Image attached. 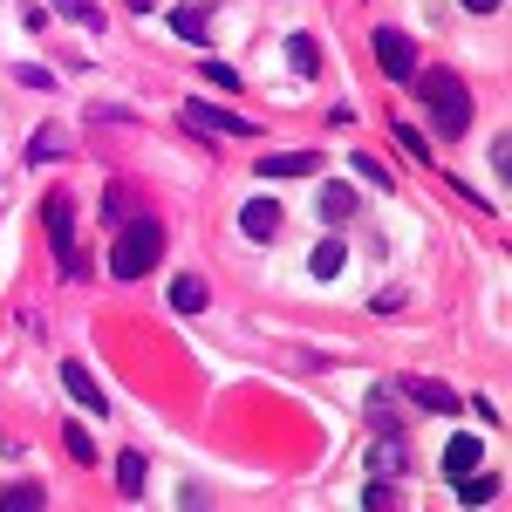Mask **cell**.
<instances>
[{"instance_id": "4fadbf2b", "label": "cell", "mask_w": 512, "mask_h": 512, "mask_svg": "<svg viewBox=\"0 0 512 512\" xmlns=\"http://www.w3.org/2000/svg\"><path fill=\"white\" fill-rule=\"evenodd\" d=\"M478 458H485V437H451V451H444V472L451 478H465L478 465Z\"/></svg>"}, {"instance_id": "7c38bea8", "label": "cell", "mask_w": 512, "mask_h": 512, "mask_svg": "<svg viewBox=\"0 0 512 512\" xmlns=\"http://www.w3.org/2000/svg\"><path fill=\"white\" fill-rule=\"evenodd\" d=\"M144 472H151L144 451H117V492L123 499H144Z\"/></svg>"}, {"instance_id": "3957f363", "label": "cell", "mask_w": 512, "mask_h": 512, "mask_svg": "<svg viewBox=\"0 0 512 512\" xmlns=\"http://www.w3.org/2000/svg\"><path fill=\"white\" fill-rule=\"evenodd\" d=\"M41 226H48V246H55L62 274H69V280L89 274V260H82V246H76V198H69V192H48V205H41Z\"/></svg>"}, {"instance_id": "7a4b0ae2", "label": "cell", "mask_w": 512, "mask_h": 512, "mask_svg": "<svg viewBox=\"0 0 512 512\" xmlns=\"http://www.w3.org/2000/svg\"><path fill=\"white\" fill-rule=\"evenodd\" d=\"M158 253H164V219L137 212V219H123L117 239H110V274L117 280H144L151 267H158Z\"/></svg>"}, {"instance_id": "ac0fdd59", "label": "cell", "mask_w": 512, "mask_h": 512, "mask_svg": "<svg viewBox=\"0 0 512 512\" xmlns=\"http://www.w3.org/2000/svg\"><path fill=\"white\" fill-rule=\"evenodd\" d=\"M0 506H7V512H41V506H48V492H41V485H7Z\"/></svg>"}, {"instance_id": "9c48e42d", "label": "cell", "mask_w": 512, "mask_h": 512, "mask_svg": "<svg viewBox=\"0 0 512 512\" xmlns=\"http://www.w3.org/2000/svg\"><path fill=\"white\" fill-rule=\"evenodd\" d=\"M280 219H287V212H280L274 198H253V205L239 212V226H246V239H274V233H280Z\"/></svg>"}, {"instance_id": "52a82bcc", "label": "cell", "mask_w": 512, "mask_h": 512, "mask_svg": "<svg viewBox=\"0 0 512 512\" xmlns=\"http://www.w3.org/2000/svg\"><path fill=\"white\" fill-rule=\"evenodd\" d=\"M62 383H69V396H76L82 410H110V396H103V383L82 369V362H62Z\"/></svg>"}, {"instance_id": "5b68a950", "label": "cell", "mask_w": 512, "mask_h": 512, "mask_svg": "<svg viewBox=\"0 0 512 512\" xmlns=\"http://www.w3.org/2000/svg\"><path fill=\"white\" fill-rule=\"evenodd\" d=\"M185 123L198 130H219V137H253V123L233 117V110H212V103H185Z\"/></svg>"}, {"instance_id": "2e32d148", "label": "cell", "mask_w": 512, "mask_h": 512, "mask_svg": "<svg viewBox=\"0 0 512 512\" xmlns=\"http://www.w3.org/2000/svg\"><path fill=\"white\" fill-rule=\"evenodd\" d=\"M458 499H465V506H492V499H499V478H485V472L472 465V472L458 478Z\"/></svg>"}, {"instance_id": "d4e9b609", "label": "cell", "mask_w": 512, "mask_h": 512, "mask_svg": "<svg viewBox=\"0 0 512 512\" xmlns=\"http://www.w3.org/2000/svg\"><path fill=\"white\" fill-rule=\"evenodd\" d=\"M369 472H403V444H376L369 451Z\"/></svg>"}, {"instance_id": "ba28073f", "label": "cell", "mask_w": 512, "mask_h": 512, "mask_svg": "<svg viewBox=\"0 0 512 512\" xmlns=\"http://www.w3.org/2000/svg\"><path fill=\"white\" fill-rule=\"evenodd\" d=\"M403 396L424 403V410H444V417L458 410V390H444V383H431V376H403Z\"/></svg>"}, {"instance_id": "7402d4cb", "label": "cell", "mask_w": 512, "mask_h": 512, "mask_svg": "<svg viewBox=\"0 0 512 512\" xmlns=\"http://www.w3.org/2000/svg\"><path fill=\"white\" fill-rule=\"evenodd\" d=\"M55 14H69L82 28H103V7H96V0H55Z\"/></svg>"}, {"instance_id": "5bb4252c", "label": "cell", "mask_w": 512, "mask_h": 512, "mask_svg": "<svg viewBox=\"0 0 512 512\" xmlns=\"http://www.w3.org/2000/svg\"><path fill=\"white\" fill-rule=\"evenodd\" d=\"M171 35L205 41V35H212V14H205V7H171Z\"/></svg>"}, {"instance_id": "603a6c76", "label": "cell", "mask_w": 512, "mask_h": 512, "mask_svg": "<svg viewBox=\"0 0 512 512\" xmlns=\"http://www.w3.org/2000/svg\"><path fill=\"white\" fill-rule=\"evenodd\" d=\"M198 69H205V82H219V89H239V69H233V62H219V55H205Z\"/></svg>"}, {"instance_id": "f1b7e54d", "label": "cell", "mask_w": 512, "mask_h": 512, "mask_svg": "<svg viewBox=\"0 0 512 512\" xmlns=\"http://www.w3.org/2000/svg\"><path fill=\"white\" fill-rule=\"evenodd\" d=\"M465 7H472V14H499L506 0H465Z\"/></svg>"}, {"instance_id": "cb8c5ba5", "label": "cell", "mask_w": 512, "mask_h": 512, "mask_svg": "<svg viewBox=\"0 0 512 512\" xmlns=\"http://www.w3.org/2000/svg\"><path fill=\"white\" fill-rule=\"evenodd\" d=\"M396 144L410 151L417 164H431V144H424V130H410V123H396Z\"/></svg>"}, {"instance_id": "277c9868", "label": "cell", "mask_w": 512, "mask_h": 512, "mask_svg": "<svg viewBox=\"0 0 512 512\" xmlns=\"http://www.w3.org/2000/svg\"><path fill=\"white\" fill-rule=\"evenodd\" d=\"M369 55H376V62H383V76H396V82L417 76V48H410L403 28H376V35H369Z\"/></svg>"}, {"instance_id": "83f0119b", "label": "cell", "mask_w": 512, "mask_h": 512, "mask_svg": "<svg viewBox=\"0 0 512 512\" xmlns=\"http://www.w3.org/2000/svg\"><path fill=\"white\" fill-rule=\"evenodd\" d=\"M492 171H499V178L512 171V137H499V144H492Z\"/></svg>"}, {"instance_id": "8992f818", "label": "cell", "mask_w": 512, "mask_h": 512, "mask_svg": "<svg viewBox=\"0 0 512 512\" xmlns=\"http://www.w3.org/2000/svg\"><path fill=\"white\" fill-rule=\"evenodd\" d=\"M315 151H267V158L253 164V171H260V178H308V171H315Z\"/></svg>"}, {"instance_id": "f546056e", "label": "cell", "mask_w": 512, "mask_h": 512, "mask_svg": "<svg viewBox=\"0 0 512 512\" xmlns=\"http://www.w3.org/2000/svg\"><path fill=\"white\" fill-rule=\"evenodd\" d=\"M123 7H130V14H151V7H158V0H123Z\"/></svg>"}, {"instance_id": "44dd1931", "label": "cell", "mask_w": 512, "mask_h": 512, "mask_svg": "<svg viewBox=\"0 0 512 512\" xmlns=\"http://www.w3.org/2000/svg\"><path fill=\"white\" fill-rule=\"evenodd\" d=\"M62 444H69V458H76V465H96V437L82 431V424H62Z\"/></svg>"}, {"instance_id": "6da1fadb", "label": "cell", "mask_w": 512, "mask_h": 512, "mask_svg": "<svg viewBox=\"0 0 512 512\" xmlns=\"http://www.w3.org/2000/svg\"><path fill=\"white\" fill-rule=\"evenodd\" d=\"M410 82H417V103H424L437 137H465L472 130V89L451 76V69H417Z\"/></svg>"}, {"instance_id": "8fae6325", "label": "cell", "mask_w": 512, "mask_h": 512, "mask_svg": "<svg viewBox=\"0 0 512 512\" xmlns=\"http://www.w3.org/2000/svg\"><path fill=\"white\" fill-rule=\"evenodd\" d=\"M315 205H321V219H328V226H349V219H355V192H349V185H321Z\"/></svg>"}, {"instance_id": "4316f807", "label": "cell", "mask_w": 512, "mask_h": 512, "mask_svg": "<svg viewBox=\"0 0 512 512\" xmlns=\"http://www.w3.org/2000/svg\"><path fill=\"white\" fill-rule=\"evenodd\" d=\"M355 178H369V185H390V171H383V164H376V158H362V151H355Z\"/></svg>"}, {"instance_id": "484cf974", "label": "cell", "mask_w": 512, "mask_h": 512, "mask_svg": "<svg viewBox=\"0 0 512 512\" xmlns=\"http://www.w3.org/2000/svg\"><path fill=\"white\" fill-rule=\"evenodd\" d=\"M362 506H369V512H383V506H403V492H396V485H369V492H362Z\"/></svg>"}, {"instance_id": "e0dca14e", "label": "cell", "mask_w": 512, "mask_h": 512, "mask_svg": "<svg viewBox=\"0 0 512 512\" xmlns=\"http://www.w3.org/2000/svg\"><path fill=\"white\" fill-rule=\"evenodd\" d=\"M62 151H69V137H62V130H55V123H48V130H35V137H28V164H48V158H62Z\"/></svg>"}, {"instance_id": "d6986e66", "label": "cell", "mask_w": 512, "mask_h": 512, "mask_svg": "<svg viewBox=\"0 0 512 512\" xmlns=\"http://www.w3.org/2000/svg\"><path fill=\"white\" fill-rule=\"evenodd\" d=\"M342 260H349V253H342V239L328 233V239L315 246V274H321V280H335V274H342Z\"/></svg>"}, {"instance_id": "30bf717a", "label": "cell", "mask_w": 512, "mask_h": 512, "mask_svg": "<svg viewBox=\"0 0 512 512\" xmlns=\"http://www.w3.org/2000/svg\"><path fill=\"white\" fill-rule=\"evenodd\" d=\"M205 301H212V287H205L198 274H178V280H171V308H178V315H198Z\"/></svg>"}, {"instance_id": "9a60e30c", "label": "cell", "mask_w": 512, "mask_h": 512, "mask_svg": "<svg viewBox=\"0 0 512 512\" xmlns=\"http://www.w3.org/2000/svg\"><path fill=\"white\" fill-rule=\"evenodd\" d=\"M287 62H294V76H321V48H315V35H287Z\"/></svg>"}, {"instance_id": "ffe728a7", "label": "cell", "mask_w": 512, "mask_h": 512, "mask_svg": "<svg viewBox=\"0 0 512 512\" xmlns=\"http://www.w3.org/2000/svg\"><path fill=\"white\" fill-rule=\"evenodd\" d=\"M369 424H376V431H383V437H396V431H403V417H396V403H390V396H383V390L369 396Z\"/></svg>"}]
</instances>
